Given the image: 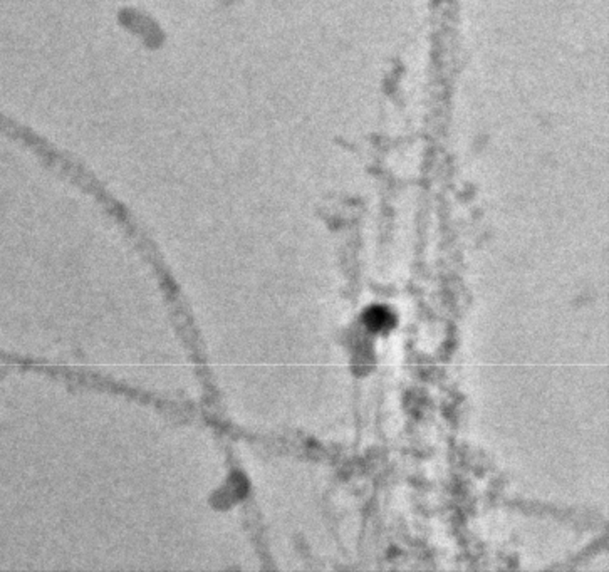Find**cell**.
Returning <instances> with one entry per match:
<instances>
[{"label": "cell", "instance_id": "obj_1", "mask_svg": "<svg viewBox=\"0 0 609 572\" xmlns=\"http://www.w3.org/2000/svg\"><path fill=\"white\" fill-rule=\"evenodd\" d=\"M364 324L368 326V329H371L373 332H381L391 329L393 324H395V319H393V314L388 311V309L371 307L364 314Z\"/></svg>", "mask_w": 609, "mask_h": 572}]
</instances>
